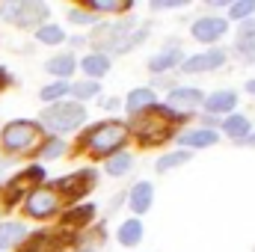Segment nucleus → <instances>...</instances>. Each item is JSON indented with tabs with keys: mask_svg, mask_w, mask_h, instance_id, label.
Instances as JSON below:
<instances>
[{
	"mask_svg": "<svg viewBox=\"0 0 255 252\" xmlns=\"http://www.w3.org/2000/svg\"><path fill=\"white\" fill-rule=\"evenodd\" d=\"M83 119H86L83 107L80 104H68V101H57V104H51L42 113V122L51 127V130H57V133L74 130L77 125H83Z\"/></svg>",
	"mask_w": 255,
	"mask_h": 252,
	"instance_id": "1",
	"label": "nucleus"
},
{
	"mask_svg": "<svg viewBox=\"0 0 255 252\" xmlns=\"http://www.w3.org/2000/svg\"><path fill=\"white\" fill-rule=\"evenodd\" d=\"M125 139H128V127L122 122H104V125L92 127L89 136H86V142L95 154H113Z\"/></svg>",
	"mask_w": 255,
	"mask_h": 252,
	"instance_id": "2",
	"label": "nucleus"
},
{
	"mask_svg": "<svg viewBox=\"0 0 255 252\" xmlns=\"http://www.w3.org/2000/svg\"><path fill=\"white\" fill-rule=\"evenodd\" d=\"M33 142H39V127L33 122L18 119V122H9L3 127V148L6 151H27Z\"/></svg>",
	"mask_w": 255,
	"mask_h": 252,
	"instance_id": "3",
	"label": "nucleus"
},
{
	"mask_svg": "<svg viewBox=\"0 0 255 252\" xmlns=\"http://www.w3.org/2000/svg\"><path fill=\"white\" fill-rule=\"evenodd\" d=\"M133 130H136V136L145 142V145H154V142H160V139H166L169 136V119L163 116V113H148L145 119H139L136 125H133Z\"/></svg>",
	"mask_w": 255,
	"mask_h": 252,
	"instance_id": "4",
	"label": "nucleus"
},
{
	"mask_svg": "<svg viewBox=\"0 0 255 252\" xmlns=\"http://www.w3.org/2000/svg\"><path fill=\"white\" fill-rule=\"evenodd\" d=\"M57 208H60V196H57L51 187H36L30 196H27V214L39 217V220L57 214Z\"/></svg>",
	"mask_w": 255,
	"mask_h": 252,
	"instance_id": "5",
	"label": "nucleus"
},
{
	"mask_svg": "<svg viewBox=\"0 0 255 252\" xmlns=\"http://www.w3.org/2000/svg\"><path fill=\"white\" fill-rule=\"evenodd\" d=\"M226 63V51L223 48H211L205 54H196L190 60H184V74H199V71H211V68H220Z\"/></svg>",
	"mask_w": 255,
	"mask_h": 252,
	"instance_id": "6",
	"label": "nucleus"
},
{
	"mask_svg": "<svg viewBox=\"0 0 255 252\" xmlns=\"http://www.w3.org/2000/svg\"><path fill=\"white\" fill-rule=\"evenodd\" d=\"M226 30H229V24H226L223 18H211V15H208V18H199L190 27L193 39H199V42H217Z\"/></svg>",
	"mask_w": 255,
	"mask_h": 252,
	"instance_id": "7",
	"label": "nucleus"
},
{
	"mask_svg": "<svg viewBox=\"0 0 255 252\" xmlns=\"http://www.w3.org/2000/svg\"><path fill=\"white\" fill-rule=\"evenodd\" d=\"M45 18H48V6L42 0H21L18 15H15V24L18 27H33V24H42Z\"/></svg>",
	"mask_w": 255,
	"mask_h": 252,
	"instance_id": "8",
	"label": "nucleus"
},
{
	"mask_svg": "<svg viewBox=\"0 0 255 252\" xmlns=\"http://www.w3.org/2000/svg\"><path fill=\"white\" fill-rule=\"evenodd\" d=\"M199 104H202V92L193 89V86H175V89L169 92V107H172L175 113H187V110L199 107Z\"/></svg>",
	"mask_w": 255,
	"mask_h": 252,
	"instance_id": "9",
	"label": "nucleus"
},
{
	"mask_svg": "<svg viewBox=\"0 0 255 252\" xmlns=\"http://www.w3.org/2000/svg\"><path fill=\"white\" fill-rule=\"evenodd\" d=\"M178 63H181V51H178V42H175V45H166L160 54H154V57L148 60V68H151L154 74H163V71L175 68Z\"/></svg>",
	"mask_w": 255,
	"mask_h": 252,
	"instance_id": "10",
	"label": "nucleus"
},
{
	"mask_svg": "<svg viewBox=\"0 0 255 252\" xmlns=\"http://www.w3.org/2000/svg\"><path fill=\"white\" fill-rule=\"evenodd\" d=\"M128 202H130V211H133V214H145V211L151 208V202H154V187H151L148 181L133 184L130 196H128Z\"/></svg>",
	"mask_w": 255,
	"mask_h": 252,
	"instance_id": "11",
	"label": "nucleus"
},
{
	"mask_svg": "<svg viewBox=\"0 0 255 252\" xmlns=\"http://www.w3.org/2000/svg\"><path fill=\"white\" fill-rule=\"evenodd\" d=\"M178 142H181V145H187V148H211V145L217 142V130H211V127L184 130V133L178 136Z\"/></svg>",
	"mask_w": 255,
	"mask_h": 252,
	"instance_id": "12",
	"label": "nucleus"
},
{
	"mask_svg": "<svg viewBox=\"0 0 255 252\" xmlns=\"http://www.w3.org/2000/svg\"><path fill=\"white\" fill-rule=\"evenodd\" d=\"M27 238V229L21 223H0V250H12Z\"/></svg>",
	"mask_w": 255,
	"mask_h": 252,
	"instance_id": "13",
	"label": "nucleus"
},
{
	"mask_svg": "<svg viewBox=\"0 0 255 252\" xmlns=\"http://www.w3.org/2000/svg\"><path fill=\"white\" fill-rule=\"evenodd\" d=\"M80 68H83L92 80H98V77H104V74L110 71V57H107V54H89V57L80 63Z\"/></svg>",
	"mask_w": 255,
	"mask_h": 252,
	"instance_id": "14",
	"label": "nucleus"
},
{
	"mask_svg": "<svg viewBox=\"0 0 255 252\" xmlns=\"http://www.w3.org/2000/svg\"><path fill=\"white\" fill-rule=\"evenodd\" d=\"M128 113H142L145 107H154V89H133L125 101Z\"/></svg>",
	"mask_w": 255,
	"mask_h": 252,
	"instance_id": "15",
	"label": "nucleus"
},
{
	"mask_svg": "<svg viewBox=\"0 0 255 252\" xmlns=\"http://www.w3.org/2000/svg\"><path fill=\"white\" fill-rule=\"evenodd\" d=\"M235 104H238V95L229 92V89H226V92H214L211 98H205V107H208L211 113H229Z\"/></svg>",
	"mask_w": 255,
	"mask_h": 252,
	"instance_id": "16",
	"label": "nucleus"
},
{
	"mask_svg": "<svg viewBox=\"0 0 255 252\" xmlns=\"http://www.w3.org/2000/svg\"><path fill=\"white\" fill-rule=\"evenodd\" d=\"M45 71L63 80V77H68V74L74 71V57H71V54H60V57H51V60L45 63Z\"/></svg>",
	"mask_w": 255,
	"mask_h": 252,
	"instance_id": "17",
	"label": "nucleus"
},
{
	"mask_svg": "<svg viewBox=\"0 0 255 252\" xmlns=\"http://www.w3.org/2000/svg\"><path fill=\"white\" fill-rule=\"evenodd\" d=\"M139 238H142V226H139V220H128V223L119 226V244H122V247H136Z\"/></svg>",
	"mask_w": 255,
	"mask_h": 252,
	"instance_id": "18",
	"label": "nucleus"
},
{
	"mask_svg": "<svg viewBox=\"0 0 255 252\" xmlns=\"http://www.w3.org/2000/svg\"><path fill=\"white\" fill-rule=\"evenodd\" d=\"M89 181H92V172H83V175L77 172V175H68V178H60V181H57V187H60V190H65V193H86L83 187H86Z\"/></svg>",
	"mask_w": 255,
	"mask_h": 252,
	"instance_id": "19",
	"label": "nucleus"
},
{
	"mask_svg": "<svg viewBox=\"0 0 255 252\" xmlns=\"http://www.w3.org/2000/svg\"><path fill=\"white\" fill-rule=\"evenodd\" d=\"M130 166H133V157L125 154V151H122V154H113V157L104 163L107 175H116V178H119V175H125V172H130Z\"/></svg>",
	"mask_w": 255,
	"mask_h": 252,
	"instance_id": "20",
	"label": "nucleus"
},
{
	"mask_svg": "<svg viewBox=\"0 0 255 252\" xmlns=\"http://www.w3.org/2000/svg\"><path fill=\"white\" fill-rule=\"evenodd\" d=\"M223 130H226L229 136H235V139H244V136L250 133V119H247V116H229V119L223 122Z\"/></svg>",
	"mask_w": 255,
	"mask_h": 252,
	"instance_id": "21",
	"label": "nucleus"
},
{
	"mask_svg": "<svg viewBox=\"0 0 255 252\" xmlns=\"http://www.w3.org/2000/svg\"><path fill=\"white\" fill-rule=\"evenodd\" d=\"M39 175H42V169H27V172H24V175H18V178H15V181H12V184H9V190H6V199H9V202H12V199H15V196H18V193H24V187H27V184H30V181H36V178H39Z\"/></svg>",
	"mask_w": 255,
	"mask_h": 252,
	"instance_id": "22",
	"label": "nucleus"
},
{
	"mask_svg": "<svg viewBox=\"0 0 255 252\" xmlns=\"http://www.w3.org/2000/svg\"><path fill=\"white\" fill-rule=\"evenodd\" d=\"M36 36H39V42H45V45H60L65 39L63 27H57V24H42V27L36 30Z\"/></svg>",
	"mask_w": 255,
	"mask_h": 252,
	"instance_id": "23",
	"label": "nucleus"
},
{
	"mask_svg": "<svg viewBox=\"0 0 255 252\" xmlns=\"http://www.w3.org/2000/svg\"><path fill=\"white\" fill-rule=\"evenodd\" d=\"M190 160V151H172V154H163L160 160H157V172H169V169H175V166H181V163H187Z\"/></svg>",
	"mask_w": 255,
	"mask_h": 252,
	"instance_id": "24",
	"label": "nucleus"
},
{
	"mask_svg": "<svg viewBox=\"0 0 255 252\" xmlns=\"http://www.w3.org/2000/svg\"><path fill=\"white\" fill-rule=\"evenodd\" d=\"M65 92H68V83H65V80H57V83H51V86H45L39 98H42L45 104H57V101L63 98Z\"/></svg>",
	"mask_w": 255,
	"mask_h": 252,
	"instance_id": "25",
	"label": "nucleus"
},
{
	"mask_svg": "<svg viewBox=\"0 0 255 252\" xmlns=\"http://www.w3.org/2000/svg\"><path fill=\"white\" fill-rule=\"evenodd\" d=\"M80 101H86V98H95L98 95V83L95 80H80V83H74V89H71Z\"/></svg>",
	"mask_w": 255,
	"mask_h": 252,
	"instance_id": "26",
	"label": "nucleus"
},
{
	"mask_svg": "<svg viewBox=\"0 0 255 252\" xmlns=\"http://www.w3.org/2000/svg\"><path fill=\"white\" fill-rule=\"evenodd\" d=\"M232 18H238V21H247V18H253L255 15V0H244V3H235L232 9Z\"/></svg>",
	"mask_w": 255,
	"mask_h": 252,
	"instance_id": "27",
	"label": "nucleus"
},
{
	"mask_svg": "<svg viewBox=\"0 0 255 252\" xmlns=\"http://www.w3.org/2000/svg\"><path fill=\"white\" fill-rule=\"evenodd\" d=\"M238 57L247 63H255V39H238Z\"/></svg>",
	"mask_w": 255,
	"mask_h": 252,
	"instance_id": "28",
	"label": "nucleus"
},
{
	"mask_svg": "<svg viewBox=\"0 0 255 252\" xmlns=\"http://www.w3.org/2000/svg\"><path fill=\"white\" fill-rule=\"evenodd\" d=\"M92 9H98V12H122V9H130V3H113V0H92Z\"/></svg>",
	"mask_w": 255,
	"mask_h": 252,
	"instance_id": "29",
	"label": "nucleus"
},
{
	"mask_svg": "<svg viewBox=\"0 0 255 252\" xmlns=\"http://www.w3.org/2000/svg\"><path fill=\"white\" fill-rule=\"evenodd\" d=\"M68 21H71V24H95V15L86 12V9H71V12H68Z\"/></svg>",
	"mask_w": 255,
	"mask_h": 252,
	"instance_id": "30",
	"label": "nucleus"
},
{
	"mask_svg": "<svg viewBox=\"0 0 255 252\" xmlns=\"http://www.w3.org/2000/svg\"><path fill=\"white\" fill-rule=\"evenodd\" d=\"M65 151V142L63 139H48V145L42 148V157H60Z\"/></svg>",
	"mask_w": 255,
	"mask_h": 252,
	"instance_id": "31",
	"label": "nucleus"
},
{
	"mask_svg": "<svg viewBox=\"0 0 255 252\" xmlns=\"http://www.w3.org/2000/svg\"><path fill=\"white\" fill-rule=\"evenodd\" d=\"M18 6H21V0H9V3H3V6H0V15H3L6 21H15V15H18Z\"/></svg>",
	"mask_w": 255,
	"mask_h": 252,
	"instance_id": "32",
	"label": "nucleus"
},
{
	"mask_svg": "<svg viewBox=\"0 0 255 252\" xmlns=\"http://www.w3.org/2000/svg\"><path fill=\"white\" fill-rule=\"evenodd\" d=\"M48 250H54V244H51L45 235H39V238H36V244H33V247H27V252H48Z\"/></svg>",
	"mask_w": 255,
	"mask_h": 252,
	"instance_id": "33",
	"label": "nucleus"
},
{
	"mask_svg": "<svg viewBox=\"0 0 255 252\" xmlns=\"http://www.w3.org/2000/svg\"><path fill=\"white\" fill-rule=\"evenodd\" d=\"M241 39H255V18H247L241 24Z\"/></svg>",
	"mask_w": 255,
	"mask_h": 252,
	"instance_id": "34",
	"label": "nucleus"
},
{
	"mask_svg": "<svg viewBox=\"0 0 255 252\" xmlns=\"http://www.w3.org/2000/svg\"><path fill=\"white\" fill-rule=\"evenodd\" d=\"M178 6H184V0H157V3H151V9H178Z\"/></svg>",
	"mask_w": 255,
	"mask_h": 252,
	"instance_id": "35",
	"label": "nucleus"
},
{
	"mask_svg": "<svg viewBox=\"0 0 255 252\" xmlns=\"http://www.w3.org/2000/svg\"><path fill=\"white\" fill-rule=\"evenodd\" d=\"M92 217V208L86 205V208H77V211H71V220H80V223H86Z\"/></svg>",
	"mask_w": 255,
	"mask_h": 252,
	"instance_id": "36",
	"label": "nucleus"
},
{
	"mask_svg": "<svg viewBox=\"0 0 255 252\" xmlns=\"http://www.w3.org/2000/svg\"><path fill=\"white\" fill-rule=\"evenodd\" d=\"M244 145H253L255 148V133H247V136H244Z\"/></svg>",
	"mask_w": 255,
	"mask_h": 252,
	"instance_id": "37",
	"label": "nucleus"
},
{
	"mask_svg": "<svg viewBox=\"0 0 255 252\" xmlns=\"http://www.w3.org/2000/svg\"><path fill=\"white\" fill-rule=\"evenodd\" d=\"M247 92H250V95H255V80H250V83H247Z\"/></svg>",
	"mask_w": 255,
	"mask_h": 252,
	"instance_id": "38",
	"label": "nucleus"
},
{
	"mask_svg": "<svg viewBox=\"0 0 255 252\" xmlns=\"http://www.w3.org/2000/svg\"><path fill=\"white\" fill-rule=\"evenodd\" d=\"M3 83H6V74H3V68H0V86H3Z\"/></svg>",
	"mask_w": 255,
	"mask_h": 252,
	"instance_id": "39",
	"label": "nucleus"
},
{
	"mask_svg": "<svg viewBox=\"0 0 255 252\" xmlns=\"http://www.w3.org/2000/svg\"><path fill=\"white\" fill-rule=\"evenodd\" d=\"M0 172H3V163H0Z\"/></svg>",
	"mask_w": 255,
	"mask_h": 252,
	"instance_id": "40",
	"label": "nucleus"
},
{
	"mask_svg": "<svg viewBox=\"0 0 255 252\" xmlns=\"http://www.w3.org/2000/svg\"><path fill=\"white\" fill-rule=\"evenodd\" d=\"M83 252H92V250H83Z\"/></svg>",
	"mask_w": 255,
	"mask_h": 252,
	"instance_id": "41",
	"label": "nucleus"
}]
</instances>
